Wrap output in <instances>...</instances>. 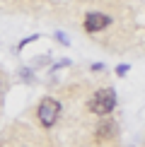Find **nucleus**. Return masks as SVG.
<instances>
[{
  "instance_id": "f257e3e1",
  "label": "nucleus",
  "mask_w": 145,
  "mask_h": 147,
  "mask_svg": "<svg viewBox=\"0 0 145 147\" xmlns=\"http://www.w3.org/2000/svg\"><path fill=\"white\" fill-rule=\"evenodd\" d=\"M87 106H89V111H92V113L102 116V118H106V116L116 109V92H114L111 87L97 89L94 94H92V99L87 101Z\"/></svg>"
},
{
  "instance_id": "f03ea898",
  "label": "nucleus",
  "mask_w": 145,
  "mask_h": 147,
  "mask_svg": "<svg viewBox=\"0 0 145 147\" xmlns=\"http://www.w3.org/2000/svg\"><path fill=\"white\" fill-rule=\"evenodd\" d=\"M58 116H60V104H58L56 99L46 96V99H41V101H39V106H36V118H39V123L44 125L46 130L56 125Z\"/></svg>"
},
{
  "instance_id": "7ed1b4c3",
  "label": "nucleus",
  "mask_w": 145,
  "mask_h": 147,
  "mask_svg": "<svg viewBox=\"0 0 145 147\" xmlns=\"http://www.w3.org/2000/svg\"><path fill=\"white\" fill-rule=\"evenodd\" d=\"M109 24H111V17L104 15V12H87L82 27H85L87 34H97V32H102V29H106Z\"/></svg>"
},
{
  "instance_id": "20e7f679",
  "label": "nucleus",
  "mask_w": 145,
  "mask_h": 147,
  "mask_svg": "<svg viewBox=\"0 0 145 147\" xmlns=\"http://www.w3.org/2000/svg\"><path fill=\"white\" fill-rule=\"evenodd\" d=\"M116 130H119V125L106 116V121H102L97 125V140H114L116 138Z\"/></svg>"
},
{
  "instance_id": "39448f33",
  "label": "nucleus",
  "mask_w": 145,
  "mask_h": 147,
  "mask_svg": "<svg viewBox=\"0 0 145 147\" xmlns=\"http://www.w3.org/2000/svg\"><path fill=\"white\" fill-rule=\"evenodd\" d=\"M20 75H22V80H24V82H34V77H32V70L22 68V70H20Z\"/></svg>"
},
{
  "instance_id": "423d86ee",
  "label": "nucleus",
  "mask_w": 145,
  "mask_h": 147,
  "mask_svg": "<svg viewBox=\"0 0 145 147\" xmlns=\"http://www.w3.org/2000/svg\"><path fill=\"white\" fill-rule=\"evenodd\" d=\"M5 89H7V84H5V77L0 75V104H3V99H5Z\"/></svg>"
},
{
  "instance_id": "0eeeda50",
  "label": "nucleus",
  "mask_w": 145,
  "mask_h": 147,
  "mask_svg": "<svg viewBox=\"0 0 145 147\" xmlns=\"http://www.w3.org/2000/svg\"><path fill=\"white\" fill-rule=\"evenodd\" d=\"M116 72H119V75H126V72H128V65H119Z\"/></svg>"
},
{
  "instance_id": "6e6552de",
  "label": "nucleus",
  "mask_w": 145,
  "mask_h": 147,
  "mask_svg": "<svg viewBox=\"0 0 145 147\" xmlns=\"http://www.w3.org/2000/svg\"><path fill=\"white\" fill-rule=\"evenodd\" d=\"M56 39H58V41H60V44H68V39H65V36H63V34H60V32H58V34H56Z\"/></svg>"
}]
</instances>
